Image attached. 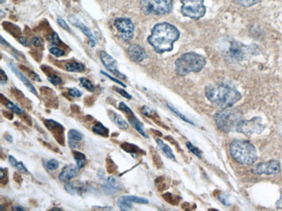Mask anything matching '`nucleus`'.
<instances>
[{
	"label": "nucleus",
	"mask_w": 282,
	"mask_h": 211,
	"mask_svg": "<svg viewBox=\"0 0 282 211\" xmlns=\"http://www.w3.org/2000/svg\"><path fill=\"white\" fill-rule=\"evenodd\" d=\"M180 37L177 28L169 23H160L154 26L148 42L156 53L163 54L173 50L174 43Z\"/></svg>",
	"instance_id": "f257e3e1"
},
{
	"label": "nucleus",
	"mask_w": 282,
	"mask_h": 211,
	"mask_svg": "<svg viewBox=\"0 0 282 211\" xmlns=\"http://www.w3.org/2000/svg\"><path fill=\"white\" fill-rule=\"evenodd\" d=\"M205 93L212 103L222 108H232L242 99L240 92L226 84L208 86Z\"/></svg>",
	"instance_id": "f03ea898"
},
{
	"label": "nucleus",
	"mask_w": 282,
	"mask_h": 211,
	"mask_svg": "<svg viewBox=\"0 0 282 211\" xmlns=\"http://www.w3.org/2000/svg\"><path fill=\"white\" fill-rule=\"evenodd\" d=\"M229 151L233 158L241 165H253L258 158L255 147L247 140H234L230 144Z\"/></svg>",
	"instance_id": "7ed1b4c3"
},
{
	"label": "nucleus",
	"mask_w": 282,
	"mask_h": 211,
	"mask_svg": "<svg viewBox=\"0 0 282 211\" xmlns=\"http://www.w3.org/2000/svg\"><path fill=\"white\" fill-rule=\"evenodd\" d=\"M206 64L203 56L193 52L181 55L176 61V72L180 76H185L191 72H199Z\"/></svg>",
	"instance_id": "20e7f679"
},
{
	"label": "nucleus",
	"mask_w": 282,
	"mask_h": 211,
	"mask_svg": "<svg viewBox=\"0 0 282 211\" xmlns=\"http://www.w3.org/2000/svg\"><path fill=\"white\" fill-rule=\"evenodd\" d=\"M217 126L225 133L237 132L239 125L243 121V115L238 110L231 108H223L214 115Z\"/></svg>",
	"instance_id": "39448f33"
},
{
	"label": "nucleus",
	"mask_w": 282,
	"mask_h": 211,
	"mask_svg": "<svg viewBox=\"0 0 282 211\" xmlns=\"http://www.w3.org/2000/svg\"><path fill=\"white\" fill-rule=\"evenodd\" d=\"M141 11L146 15H165L173 9V0H141Z\"/></svg>",
	"instance_id": "423d86ee"
},
{
	"label": "nucleus",
	"mask_w": 282,
	"mask_h": 211,
	"mask_svg": "<svg viewBox=\"0 0 282 211\" xmlns=\"http://www.w3.org/2000/svg\"><path fill=\"white\" fill-rule=\"evenodd\" d=\"M181 11L185 17L198 20L206 13L204 0H181Z\"/></svg>",
	"instance_id": "0eeeda50"
},
{
	"label": "nucleus",
	"mask_w": 282,
	"mask_h": 211,
	"mask_svg": "<svg viewBox=\"0 0 282 211\" xmlns=\"http://www.w3.org/2000/svg\"><path fill=\"white\" fill-rule=\"evenodd\" d=\"M265 125L262 123V120L260 117H254L249 121H242L237 132L245 134L247 136H251L253 134H260L264 131Z\"/></svg>",
	"instance_id": "6e6552de"
},
{
	"label": "nucleus",
	"mask_w": 282,
	"mask_h": 211,
	"mask_svg": "<svg viewBox=\"0 0 282 211\" xmlns=\"http://www.w3.org/2000/svg\"><path fill=\"white\" fill-rule=\"evenodd\" d=\"M115 26L119 32V36L124 42H130L134 37V24L128 18H117Z\"/></svg>",
	"instance_id": "1a4fd4ad"
},
{
	"label": "nucleus",
	"mask_w": 282,
	"mask_h": 211,
	"mask_svg": "<svg viewBox=\"0 0 282 211\" xmlns=\"http://www.w3.org/2000/svg\"><path fill=\"white\" fill-rule=\"evenodd\" d=\"M280 172H281V164L278 160L275 159L260 163L252 169V172L256 175H276Z\"/></svg>",
	"instance_id": "9d476101"
},
{
	"label": "nucleus",
	"mask_w": 282,
	"mask_h": 211,
	"mask_svg": "<svg viewBox=\"0 0 282 211\" xmlns=\"http://www.w3.org/2000/svg\"><path fill=\"white\" fill-rule=\"evenodd\" d=\"M247 51V47L243 45V43L238 41H233L230 43V46L228 49V58L233 61H242L245 59Z\"/></svg>",
	"instance_id": "9b49d317"
},
{
	"label": "nucleus",
	"mask_w": 282,
	"mask_h": 211,
	"mask_svg": "<svg viewBox=\"0 0 282 211\" xmlns=\"http://www.w3.org/2000/svg\"><path fill=\"white\" fill-rule=\"evenodd\" d=\"M43 123L47 127L48 130L52 133V135L58 141V143L60 144L63 147H65V137L64 126L60 125L58 122L52 121V120H44Z\"/></svg>",
	"instance_id": "f8f14e48"
},
{
	"label": "nucleus",
	"mask_w": 282,
	"mask_h": 211,
	"mask_svg": "<svg viewBox=\"0 0 282 211\" xmlns=\"http://www.w3.org/2000/svg\"><path fill=\"white\" fill-rule=\"evenodd\" d=\"M119 109L126 115L130 124L138 131V133H141V135L145 137V138H148V135L145 133L143 125L141 124V122L139 121L138 119H137V117L135 116L134 113L132 112V110L128 106H126V104L121 102L119 104Z\"/></svg>",
	"instance_id": "ddd939ff"
},
{
	"label": "nucleus",
	"mask_w": 282,
	"mask_h": 211,
	"mask_svg": "<svg viewBox=\"0 0 282 211\" xmlns=\"http://www.w3.org/2000/svg\"><path fill=\"white\" fill-rule=\"evenodd\" d=\"M100 58H101L102 62L104 63L107 69L111 72L113 75H116V77H118L120 79L125 78V75L118 70L116 61L111 56H109L105 51H102L101 54H100Z\"/></svg>",
	"instance_id": "4468645a"
},
{
	"label": "nucleus",
	"mask_w": 282,
	"mask_h": 211,
	"mask_svg": "<svg viewBox=\"0 0 282 211\" xmlns=\"http://www.w3.org/2000/svg\"><path fill=\"white\" fill-rule=\"evenodd\" d=\"M122 189L119 179L116 177H109L102 185V190L106 195H113Z\"/></svg>",
	"instance_id": "2eb2a0df"
},
{
	"label": "nucleus",
	"mask_w": 282,
	"mask_h": 211,
	"mask_svg": "<svg viewBox=\"0 0 282 211\" xmlns=\"http://www.w3.org/2000/svg\"><path fill=\"white\" fill-rule=\"evenodd\" d=\"M69 21L74 26L77 27L78 29L81 30L83 31V34L89 38V45L91 47L96 46L97 44V41L95 39L94 35L91 31V30L87 27L86 25L83 24L82 22L80 21L78 18H76L74 16H70L69 18Z\"/></svg>",
	"instance_id": "dca6fc26"
},
{
	"label": "nucleus",
	"mask_w": 282,
	"mask_h": 211,
	"mask_svg": "<svg viewBox=\"0 0 282 211\" xmlns=\"http://www.w3.org/2000/svg\"><path fill=\"white\" fill-rule=\"evenodd\" d=\"M128 56L130 60L135 62H140L147 58L145 50L138 44H131L128 48Z\"/></svg>",
	"instance_id": "f3484780"
},
{
	"label": "nucleus",
	"mask_w": 282,
	"mask_h": 211,
	"mask_svg": "<svg viewBox=\"0 0 282 211\" xmlns=\"http://www.w3.org/2000/svg\"><path fill=\"white\" fill-rule=\"evenodd\" d=\"M78 167H76L74 165H65L62 170L61 173L59 174V180L61 182H67L70 179L75 178L78 173Z\"/></svg>",
	"instance_id": "a211bd4d"
},
{
	"label": "nucleus",
	"mask_w": 282,
	"mask_h": 211,
	"mask_svg": "<svg viewBox=\"0 0 282 211\" xmlns=\"http://www.w3.org/2000/svg\"><path fill=\"white\" fill-rule=\"evenodd\" d=\"M9 67L11 68V70L13 71L15 75H17V77L21 80L22 83H24V84L27 87V89H28L32 93H34L35 95L37 96V95H38V93L36 92V89H35L34 86H33V83H30L29 80L26 78V75H24V74H22L21 72L19 71L18 68H16V66H15L14 64H11V63H10V64H9Z\"/></svg>",
	"instance_id": "6ab92c4d"
},
{
	"label": "nucleus",
	"mask_w": 282,
	"mask_h": 211,
	"mask_svg": "<svg viewBox=\"0 0 282 211\" xmlns=\"http://www.w3.org/2000/svg\"><path fill=\"white\" fill-rule=\"evenodd\" d=\"M108 116L112 122H114L119 128L123 129V130H126V129L129 128V124L121 115L116 114L115 112L109 111L108 112Z\"/></svg>",
	"instance_id": "aec40b11"
},
{
	"label": "nucleus",
	"mask_w": 282,
	"mask_h": 211,
	"mask_svg": "<svg viewBox=\"0 0 282 211\" xmlns=\"http://www.w3.org/2000/svg\"><path fill=\"white\" fill-rule=\"evenodd\" d=\"M83 139L82 134L74 129L70 130L68 133V143H69L70 147L74 148L77 146V142H79Z\"/></svg>",
	"instance_id": "412c9836"
},
{
	"label": "nucleus",
	"mask_w": 282,
	"mask_h": 211,
	"mask_svg": "<svg viewBox=\"0 0 282 211\" xmlns=\"http://www.w3.org/2000/svg\"><path fill=\"white\" fill-rule=\"evenodd\" d=\"M63 68H65V70H67V71L76 72V73H80V72H83L85 70L84 65L83 63H81V62H77V61L65 62Z\"/></svg>",
	"instance_id": "4be33fe9"
},
{
	"label": "nucleus",
	"mask_w": 282,
	"mask_h": 211,
	"mask_svg": "<svg viewBox=\"0 0 282 211\" xmlns=\"http://www.w3.org/2000/svg\"><path fill=\"white\" fill-rule=\"evenodd\" d=\"M65 189L70 195H79L83 192V187L82 186V184L79 185L76 182V183L68 182L65 184Z\"/></svg>",
	"instance_id": "5701e85b"
},
{
	"label": "nucleus",
	"mask_w": 282,
	"mask_h": 211,
	"mask_svg": "<svg viewBox=\"0 0 282 211\" xmlns=\"http://www.w3.org/2000/svg\"><path fill=\"white\" fill-rule=\"evenodd\" d=\"M1 102L4 104L6 108H9L11 111L14 112L18 115H23L25 114V112L22 110L21 108H18V106H16L15 104L11 102L10 100H7L6 98H4L3 94H1Z\"/></svg>",
	"instance_id": "b1692460"
},
{
	"label": "nucleus",
	"mask_w": 282,
	"mask_h": 211,
	"mask_svg": "<svg viewBox=\"0 0 282 211\" xmlns=\"http://www.w3.org/2000/svg\"><path fill=\"white\" fill-rule=\"evenodd\" d=\"M156 141L160 149L163 151V153L166 155L167 157H169L170 159H172V160L176 159V157H175V155H174L173 151H172L171 148H170L168 145H166V144L163 142V140H161L160 139H156Z\"/></svg>",
	"instance_id": "393cba45"
},
{
	"label": "nucleus",
	"mask_w": 282,
	"mask_h": 211,
	"mask_svg": "<svg viewBox=\"0 0 282 211\" xmlns=\"http://www.w3.org/2000/svg\"><path fill=\"white\" fill-rule=\"evenodd\" d=\"M92 131H93V133H96V134L100 135V136L105 137V138L108 137V134H109L108 129L103 125L102 123H99V122L96 123V124L93 125Z\"/></svg>",
	"instance_id": "a878e982"
},
{
	"label": "nucleus",
	"mask_w": 282,
	"mask_h": 211,
	"mask_svg": "<svg viewBox=\"0 0 282 211\" xmlns=\"http://www.w3.org/2000/svg\"><path fill=\"white\" fill-rule=\"evenodd\" d=\"M3 26H4V29L5 30H7L8 32L11 34L12 36H20L21 35V30L19 29V27L16 26V25L11 24V23H9V22H4L3 23Z\"/></svg>",
	"instance_id": "bb28decb"
},
{
	"label": "nucleus",
	"mask_w": 282,
	"mask_h": 211,
	"mask_svg": "<svg viewBox=\"0 0 282 211\" xmlns=\"http://www.w3.org/2000/svg\"><path fill=\"white\" fill-rule=\"evenodd\" d=\"M9 162H10L11 166H13L14 168L17 169L20 173H24V174L29 173L28 170L26 169V165H24L22 162L17 161V159L14 157L9 156Z\"/></svg>",
	"instance_id": "cd10ccee"
},
{
	"label": "nucleus",
	"mask_w": 282,
	"mask_h": 211,
	"mask_svg": "<svg viewBox=\"0 0 282 211\" xmlns=\"http://www.w3.org/2000/svg\"><path fill=\"white\" fill-rule=\"evenodd\" d=\"M72 154L73 157L76 160V166L79 169L83 168L86 164V156L77 151H73Z\"/></svg>",
	"instance_id": "c85d7f7f"
},
{
	"label": "nucleus",
	"mask_w": 282,
	"mask_h": 211,
	"mask_svg": "<svg viewBox=\"0 0 282 211\" xmlns=\"http://www.w3.org/2000/svg\"><path fill=\"white\" fill-rule=\"evenodd\" d=\"M121 148L123 149V150L125 151L126 152L128 153H136V154H143L144 151H142L140 149V148H138L137 146H135V145H132V144H129V143H123L122 144V146H121Z\"/></svg>",
	"instance_id": "c756f323"
},
{
	"label": "nucleus",
	"mask_w": 282,
	"mask_h": 211,
	"mask_svg": "<svg viewBox=\"0 0 282 211\" xmlns=\"http://www.w3.org/2000/svg\"><path fill=\"white\" fill-rule=\"evenodd\" d=\"M117 206L120 208V210L123 211H130L132 210V203H130V201L127 200L125 197H120L118 201H117Z\"/></svg>",
	"instance_id": "7c9ffc66"
},
{
	"label": "nucleus",
	"mask_w": 282,
	"mask_h": 211,
	"mask_svg": "<svg viewBox=\"0 0 282 211\" xmlns=\"http://www.w3.org/2000/svg\"><path fill=\"white\" fill-rule=\"evenodd\" d=\"M237 4H240L243 7H251L254 4H258L260 0H235Z\"/></svg>",
	"instance_id": "2f4dec72"
},
{
	"label": "nucleus",
	"mask_w": 282,
	"mask_h": 211,
	"mask_svg": "<svg viewBox=\"0 0 282 211\" xmlns=\"http://www.w3.org/2000/svg\"><path fill=\"white\" fill-rule=\"evenodd\" d=\"M79 81L80 83H81V85H82L83 88H85L87 90H89V91H91V92L95 91V86L90 80L82 77V78L79 79Z\"/></svg>",
	"instance_id": "473e14b6"
},
{
	"label": "nucleus",
	"mask_w": 282,
	"mask_h": 211,
	"mask_svg": "<svg viewBox=\"0 0 282 211\" xmlns=\"http://www.w3.org/2000/svg\"><path fill=\"white\" fill-rule=\"evenodd\" d=\"M50 52L55 57H57V58L64 57L65 55V51L60 49V48H58V47H51V49H50Z\"/></svg>",
	"instance_id": "72a5a7b5"
},
{
	"label": "nucleus",
	"mask_w": 282,
	"mask_h": 211,
	"mask_svg": "<svg viewBox=\"0 0 282 211\" xmlns=\"http://www.w3.org/2000/svg\"><path fill=\"white\" fill-rule=\"evenodd\" d=\"M7 169H0V176H1V184L5 185L8 182Z\"/></svg>",
	"instance_id": "f704fd0d"
},
{
	"label": "nucleus",
	"mask_w": 282,
	"mask_h": 211,
	"mask_svg": "<svg viewBox=\"0 0 282 211\" xmlns=\"http://www.w3.org/2000/svg\"><path fill=\"white\" fill-rule=\"evenodd\" d=\"M20 68H24V70H25L26 72H27V74H28V75L31 76V78H33V80H35V81H36V82H41V79H40L39 76L36 75V73H35L34 71H33L32 69L26 68V67H25V66H22V65L20 66Z\"/></svg>",
	"instance_id": "c9c22d12"
},
{
	"label": "nucleus",
	"mask_w": 282,
	"mask_h": 211,
	"mask_svg": "<svg viewBox=\"0 0 282 211\" xmlns=\"http://www.w3.org/2000/svg\"><path fill=\"white\" fill-rule=\"evenodd\" d=\"M106 165H107V171L108 173H115L116 172V165L110 158H107Z\"/></svg>",
	"instance_id": "e433bc0d"
},
{
	"label": "nucleus",
	"mask_w": 282,
	"mask_h": 211,
	"mask_svg": "<svg viewBox=\"0 0 282 211\" xmlns=\"http://www.w3.org/2000/svg\"><path fill=\"white\" fill-rule=\"evenodd\" d=\"M59 167V162L56 159H51L46 163V168L51 171H54Z\"/></svg>",
	"instance_id": "4c0bfd02"
},
{
	"label": "nucleus",
	"mask_w": 282,
	"mask_h": 211,
	"mask_svg": "<svg viewBox=\"0 0 282 211\" xmlns=\"http://www.w3.org/2000/svg\"><path fill=\"white\" fill-rule=\"evenodd\" d=\"M48 81L50 83H52L53 85H59L61 84L62 80L60 77H58V75H49L48 76Z\"/></svg>",
	"instance_id": "58836bf2"
},
{
	"label": "nucleus",
	"mask_w": 282,
	"mask_h": 211,
	"mask_svg": "<svg viewBox=\"0 0 282 211\" xmlns=\"http://www.w3.org/2000/svg\"><path fill=\"white\" fill-rule=\"evenodd\" d=\"M168 107L170 108V110H171V111L173 112V113H175L176 115H177L178 117H180V118H181V120H182V121H184L188 122V123H190V124H193V123H192V122L190 121L189 120H188V119L185 117L184 115H181V113L178 111V110H176V109L174 108V107H172V106H170V105H169Z\"/></svg>",
	"instance_id": "ea45409f"
},
{
	"label": "nucleus",
	"mask_w": 282,
	"mask_h": 211,
	"mask_svg": "<svg viewBox=\"0 0 282 211\" xmlns=\"http://www.w3.org/2000/svg\"><path fill=\"white\" fill-rule=\"evenodd\" d=\"M187 147H188V150L192 151V152L195 154V155H196L197 157H202V153H201V151H200L199 149H197V148H196L195 146H193L190 142H188V143H187Z\"/></svg>",
	"instance_id": "a19ab883"
},
{
	"label": "nucleus",
	"mask_w": 282,
	"mask_h": 211,
	"mask_svg": "<svg viewBox=\"0 0 282 211\" xmlns=\"http://www.w3.org/2000/svg\"><path fill=\"white\" fill-rule=\"evenodd\" d=\"M58 24L60 25V27H62L66 31H68L70 33L71 32V30L70 29L69 25H67V23L63 18H58Z\"/></svg>",
	"instance_id": "79ce46f5"
},
{
	"label": "nucleus",
	"mask_w": 282,
	"mask_h": 211,
	"mask_svg": "<svg viewBox=\"0 0 282 211\" xmlns=\"http://www.w3.org/2000/svg\"><path fill=\"white\" fill-rule=\"evenodd\" d=\"M68 93H69L70 96L74 97V98H78V97L82 95V92L77 90V89H70L68 91Z\"/></svg>",
	"instance_id": "37998d69"
},
{
	"label": "nucleus",
	"mask_w": 282,
	"mask_h": 211,
	"mask_svg": "<svg viewBox=\"0 0 282 211\" xmlns=\"http://www.w3.org/2000/svg\"><path fill=\"white\" fill-rule=\"evenodd\" d=\"M33 43L36 47H43V41L41 39L40 37H37V36H35L33 38Z\"/></svg>",
	"instance_id": "c03bdc74"
},
{
	"label": "nucleus",
	"mask_w": 282,
	"mask_h": 211,
	"mask_svg": "<svg viewBox=\"0 0 282 211\" xmlns=\"http://www.w3.org/2000/svg\"><path fill=\"white\" fill-rule=\"evenodd\" d=\"M115 90H116L117 93H120L121 95H123V97H125L127 99H131V98H132L130 94H129V93H127L126 91H124V90H122V89H119V88H116V87Z\"/></svg>",
	"instance_id": "a18cd8bd"
},
{
	"label": "nucleus",
	"mask_w": 282,
	"mask_h": 211,
	"mask_svg": "<svg viewBox=\"0 0 282 211\" xmlns=\"http://www.w3.org/2000/svg\"><path fill=\"white\" fill-rule=\"evenodd\" d=\"M101 74H103V75H105V76H106V77H108V79H110V80H112L113 82H115V83H118V84H120V85H122V86H123V87H126V86H125V85H124V84H123V83H121V82H120V81H118V80H117V79L114 78V77H112V76H111V75H108V74H107V73H105V71H102V70H101Z\"/></svg>",
	"instance_id": "49530a36"
},
{
	"label": "nucleus",
	"mask_w": 282,
	"mask_h": 211,
	"mask_svg": "<svg viewBox=\"0 0 282 211\" xmlns=\"http://www.w3.org/2000/svg\"><path fill=\"white\" fill-rule=\"evenodd\" d=\"M163 198H165L167 202H168V203H170V204H176L175 202H174V201H175L174 197L170 193H167L165 194V195H163Z\"/></svg>",
	"instance_id": "de8ad7c7"
},
{
	"label": "nucleus",
	"mask_w": 282,
	"mask_h": 211,
	"mask_svg": "<svg viewBox=\"0 0 282 211\" xmlns=\"http://www.w3.org/2000/svg\"><path fill=\"white\" fill-rule=\"evenodd\" d=\"M18 41H19V43H21L23 46H31V43H30L28 40L26 39V37H19V38H18Z\"/></svg>",
	"instance_id": "09e8293b"
},
{
	"label": "nucleus",
	"mask_w": 282,
	"mask_h": 211,
	"mask_svg": "<svg viewBox=\"0 0 282 211\" xmlns=\"http://www.w3.org/2000/svg\"><path fill=\"white\" fill-rule=\"evenodd\" d=\"M0 72H1V83H2V84H4V83L7 82L8 80L7 75H6V74L4 73V70H3V69H1V70H0Z\"/></svg>",
	"instance_id": "8fccbe9b"
},
{
	"label": "nucleus",
	"mask_w": 282,
	"mask_h": 211,
	"mask_svg": "<svg viewBox=\"0 0 282 211\" xmlns=\"http://www.w3.org/2000/svg\"><path fill=\"white\" fill-rule=\"evenodd\" d=\"M13 179L15 180V182H18V183H21L22 179L21 176L19 175L18 173H15L14 176H13Z\"/></svg>",
	"instance_id": "3c124183"
},
{
	"label": "nucleus",
	"mask_w": 282,
	"mask_h": 211,
	"mask_svg": "<svg viewBox=\"0 0 282 211\" xmlns=\"http://www.w3.org/2000/svg\"><path fill=\"white\" fill-rule=\"evenodd\" d=\"M276 208L277 209H280V210H282V193L281 195V197H280V199L277 201V203H276Z\"/></svg>",
	"instance_id": "603ef678"
},
{
	"label": "nucleus",
	"mask_w": 282,
	"mask_h": 211,
	"mask_svg": "<svg viewBox=\"0 0 282 211\" xmlns=\"http://www.w3.org/2000/svg\"><path fill=\"white\" fill-rule=\"evenodd\" d=\"M3 114L5 116V118H7L8 120H12L13 119V115L11 114V112H4Z\"/></svg>",
	"instance_id": "864d4df0"
},
{
	"label": "nucleus",
	"mask_w": 282,
	"mask_h": 211,
	"mask_svg": "<svg viewBox=\"0 0 282 211\" xmlns=\"http://www.w3.org/2000/svg\"><path fill=\"white\" fill-rule=\"evenodd\" d=\"M98 175L100 179H104L105 178V172H104V171H99Z\"/></svg>",
	"instance_id": "5fc2aeb1"
},
{
	"label": "nucleus",
	"mask_w": 282,
	"mask_h": 211,
	"mask_svg": "<svg viewBox=\"0 0 282 211\" xmlns=\"http://www.w3.org/2000/svg\"><path fill=\"white\" fill-rule=\"evenodd\" d=\"M13 211H26V209H24V208L21 207V206H16V207L13 208Z\"/></svg>",
	"instance_id": "6e6d98bb"
},
{
	"label": "nucleus",
	"mask_w": 282,
	"mask_h": 211,
	"mask_svg": "<svg viewBox=\"0 0 282 211\" xmlns=\"http://www.w3.org/2000/svg\"><path fill=\"white\" fill-rule=\"evenodd\" d=\"M4 139L9 141V142H12V137L10 136V135H8V134H5L4 135Z\"/></svg>",
	"instance_id": "4d7b16f0"
},
{
	"label": "nucleus",
	"mask_w": 282,
	"mask_h": 211,
	"mask_svg": "<svg viewBox=\"0 0 282 211\" xmlns=\"http://www.w3.org/2000/svg\"><path fill=\"white\" fill-rule=\"evenodd\" d=\"M51 211H62V209H57V208H53V209H51Z\"/></svg>",
	"instance_id": "13d9d810"
},
{
	"label": "nucleus",
	"mask_w": 282,
	"mask_h": 211,
	"mask_svg": "<svg viewBox=\"0 0 282 211\" xmlns=\"http://www.w3.org/2000/svg\"><path fill=\"white\" fill-rule=\"evenodd\" d=\"M4 2V0H1V3H3Z\"/></svg>",
	"instance_id": "bf43d9fd"
}]
</instances>
